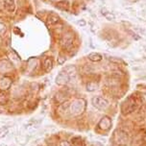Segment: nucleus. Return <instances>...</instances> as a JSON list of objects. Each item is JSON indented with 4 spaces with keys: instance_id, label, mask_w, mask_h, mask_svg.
Returning <instances> with one entry per match:
<instances>
[{
    "instance_id": "f3484780",
    "label": "nucleus",
    "mask_w": 146,
    "mask_h": 146,
    "mask_svg": "<svg viewBox=\"0 0 146 146\" xmlns=\"http://www.w3.org/2000/svg\"><path fill=\"white\" fill-rule=\"evenodd\" d=\"M87 90L88 91H93L95 90H97V85L95 84V83H88V86H87Z\"/></svg>"
},
{
    "instance_id": "4be33fe9",
    "label": "nucleus",
    "mask_w": 146,
    "mask_h": 146,
    "mask_svg": "<svg viewBox=\"0 0 146 146\" xmlns=\"http://www.w3.org/2000/svg\"><path fill=\"white\" fill-rule=\"evenodd\" d=\"M0 146H8V145L5 144V143H0Z\"/></svg>"
},
{
    "instance_id": "2eb2a0df",
    "label": "nucleus",
    "mask_w": 146,
    "mask_h": 146,
    "mask_svg": "<svg viewBox=\"0 0 146 146\" xmlns=\"http://www.w3.org/2000/svg\"><path fill=\"white\" fill-rule=\"evenodd\" d=\"M7 32V26L5 23L0 22V36H3Z\"/></svg>"
},
{
    "instance_id": "0eeeda50",
    "label": "nucleus",
    "mask_w": 146,
    "mask_h": 146,
    "mask_svg": "<svg viewBox=\"0 0 146 146\" xmlns=\"http://www.w3.org/2000/svg\"><path fill=\"white\" fill-rule=\"evenodd\" d=\"M4 9L8 13H14L15 11V0H4L3 2Z\"/></svg>"
},
{
    "instance_id": "7ed1b4c3",
    "label": "nucleus",
    "mask_w": 146,
    "mask_h": 146,
    "mask_svg": "<svg viewBox=\"0 0 146 146\" xmlns=\"http://www.w3.org/2000/svg\"><path fill=\"white\" fill-rule=\"evenodd\" d=\"M46 22H47L48 26H55L56 24L61 22V17L58 14L54 12H51L50 14L48 15L47 19H46Z\"/></svg>"
},
{
    "instance_id": "1a4fd4ad",
    "label": "nucleus",
    "mask_w": 146,
    "mask_h": 146,
    "mask_svg": "<svg viewBox=\"0 0 146 146\" xmlns=\"http://www.w3.org/2000/svg\"><path fill=\"white\" fill-rule=\"evenodd\" d=\"M56 7L58 9L62 10V11H68L70 4L68 0H61V1H58L56 3Z\"/></svg>"
},
{
    "instance_id": "aec40b11",
    "label": "nucleus",
    "mask_w": 146,
    "mask_h": 146,
    "mask_svg": "<svg viewBox=\"0 0 146 146\" xmlns=\"http://www.w3.org/2000/svg\"><path fill=\"white\" fill-rule=\"evenodd\" d=\"M8 134H9V131H8V129H3L1 132H0V139L6 137Z\"/></svg>"
},
{
    "instance_id": "6ab92c4d",
    "label": "nucleus",
    "mask_w": 146,
    "mask_h": 146,
    "mask_svg": "<svg viewBox=\"0 0 146 146\" xmlns=\"http://www.w3.org/2000/svg\"><path fill=\"white\" fill-rule=\"evenodd\" d=\"M76 23L80 26V27H85V26L87 25V21H86L84 18H81V19H78L77 21H76Z\"/></svg>"
},
{
    "instance_id": "6e6552de",
    "label": "nucleus",
    "mask_w": 146,
    "mask_h": 146,
    "mask_svg": "<svg viewBox=\"0 0 146 146\" xmlns=\"http://www.w3.org/2000/svg\"><path fill=\"white\" fill-rule=\"evenodd\" d=\"M42 66L45 72H50L52 68H53V61H52V59L49 58V57H45L42 62Z\"/></svg>"
},
{
    "instance_id": "423d86ee",
    "label": "nucleus",
    "mask_w": 146,
    "mask_h": 146,
    "mask_svg": "<svg viewBox=\"0 0 146 146\" xmlns=\"http://www.w3.org/2000/svg\"><path fill=\"white\" fill-rule=\"evenodd\" d=\"M13 69V64L7 60L0 61V73H6Z\"/></svg>"
},
{
    "instance_id": "5701e85b",
    "label": "nucleus",
    "mask_w": 146,
    "mask_h": 146,
    "mask_svg": "<svg viewBox=\"0 0 146 146\" xmlns=\"http://www.w3.org/2000/svg\"><path fill=\"white\" fill-rule=\"evenodd\" d=\"M52 1H55V0H52Z\"/></svg>"
},
{
    "instance_id": "4468645a",
    "label": "nucleus",
    "mask_w": 146,
    "mask_h": 146,
    "mask_svg": "<svg viewBox=\"0 0 146 146\" xmlns=\"http://www.w3.org/2000/svg\"><path fill=\"white\" fill-rule=\"evenodd\" d=\"M8 95L4 91H0V105H6L8 103Z\"/></svg>"
},
{
    "instance_id": "a211bd4d",
    "label": "nucleus",
    "mask_w": 146,
    "mask_h": 146,
    "mask_svg": "<svg viewBox=\"0 0 146 146\" xmlns=\"http://www.w3.org/2000/svg\"><path fill=\"white\" fill-rule=\"evenodd\" d=\"M110 61L113 62H115V64H123V61L119 58H116V57H111V58H110Z\"/></svg>"
},
{
    "instance_id": "b1692460",
    "label": "nucleus",
    "mask_w": 146,
    "mask_h": 146,
    "mask_svg": "<svg viewBox=\"0 0 146 146\" xmlns=\"http://www.w3.org/2000/svg\"><path fill=\"white\" fill-rule=\"evenodd\" d=\"M145 52H146V50H145Z\"/></svg>"
},
{
    "instance_id": "dca6fc26",
    "label": "nucleus",
    "mask_w": 146,
    "mask_h": 146,
    "mask_svg": "<svg viewBox=\"0 0 146 146\" xmlns=\"http://www.w3.org/2000/svg\"><path fill=\"white\" fill-rule=\"evenodd\" d=\"M66 55H64L62 53H61L58 56V64H60V66H62V64H64V62H66Z\"/></svg>"
},
{
    "instance_id": "f03ea898",
    "label": "nucleus",
    "mask_w": 146,
    "mask_h": 146,
    "mask_svg": "<svg viewBox=\"0 0 146 146\" xmlns=\"http://www.w3.org/2000/svg\"><path fill=\"white\" fill-rule=\"evenodd\" d=\"M91 103L93 107L98 110H106L109 107V102L102 96H94L91 99Z\"/></svg>"
},
{
    "instance_id": "412c9836",
    "label": "nucleus",
    "mask_w": 146,
    "mask_h": 146,
    "mask_svg": "<svg viewBox=\"0 0 146 146\" xmlns=\"http://www.w3.org/2000/svg\"><path fill=\"white\" fill-rule=\"evenodd\" d=\"M135 30L137 31H139V32H140V33H143V34H145L146 33V31L143 29V28H139V27H137L135 28Z\"/></svg>"
},
{
    "instance_id": "39448f33",
    "label": "nucleus",
    "mask_w": 146,
    "mask_h": 146,
    "mask_svg": "<svg viewBox=\"0 0 146 146\" xmlns=\"http://www.w3.org/2000/svg\"><path fill=\"white\" fill-rule=\"evenodd\" d=\"M13 84V81L11 78L9 77H3L0 79V90L5 91L9 90Z\"/></svg>"
},
{
    "instance_id": "9d476101",
    "label": "nucleus",
    "mask_w": 146,
    "mask_h": 146,
    "mask_svg": "<svg viewBox=\"0 0 146 146\" xmlns=\"http://www.w3.org/2000/svg\"><path fill=\"white\" fill-rule=\"evenodd\" d=\"M101 14H102L104 15V17H105L107 20H109V21H113V20L115 19V15H114L113 13L109 12L106 8H102V9H101Z\"/></svg>"
},
{
    "instance_id": "9b49d317",
    "label": "nucleus",
    "mask_w": 146,
    "mask_h": 146,
    "mask_svg": "<svg viewBox=\"0 0 146 146\" xmlns=\"http://www.w3.org/2000/svg\"><path fill=\"white\" fill-rule=\"evenodd\" d=\"M88 58L90 61L91 62H100L102 60V56H101L99 53H96V52H93V53L88 54Z\"/></svg>"
},
{
    "instance_id": "f8f14e48",
    "label": "nucleus",
    "mask_w": 146,
    "mask_h": 146,
    "mask_svg": "<svg viewBox=\"0 0 146 146\" xmlns=\"http://www.w3.org/2000/svg\"><path fill=\"white\" fill-rule=\"evenodd\" d=\"M64 72H66L68 76L71 78L73 75H75L76 74V67L75 66H66V67H64V69L62 70Z\"/></svg>"
},
{
    "instance_id": "ddd939ff",
    "label": "nucleus",
    "mask_w": 146,
    "mask_h": 146,
    "mask_svg": "<svg viewBox=\"0 0 146 146\" xmlns=\"http://www.w3.org/2000/svg\"><path fill=\"white\" fill-rule=\"evenodd\" d=\"M28 137L27 135H19L17 137V141L19 143L20 145H25L26 143L28 142Z\"/></svg>"
},
{
    "instance_id": "f257e3e1",
    "label": "nucleus",
    "mask_w": 146,
    "mask_h": 146,
    "mask_svg": "<svg viewBox=\"0 0 146 146\" xmlns=\"http://www.w3.org/2000/svg\"><path fill=\"white\" fill-rule=\"evenodd\" d=\"M74 40H75V35L74 33L72 32H66L62 34L61 40H60V44L62 48L67 49L70 48L74 43Z\"/></svg>"
},
{
    "instance_id": "20e7f679",
    "label": "nucleus",
    "mask_w": 146,
    "mask_h": 146,
    "mask_svg": "<svg viewBox=\"0 0 146 146\" xmlns=\"http://www.w3.org/2000/svg\"><path fill=\"white\" fill-rule=\"evenodd\" d=\"M70 77L66 74V72L62 71L56 78V83L60 86H64L69 82Z\"/></svg>"
}]
</instances>
